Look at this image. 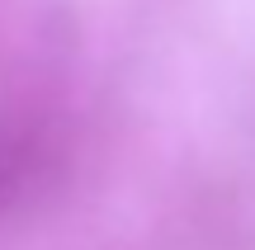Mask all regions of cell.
Segmentation results:
<instances>
[{
  "mask_svg": "<svg viewBox=\"0 0 255 250\" xmlns=\"http://www.w3.org/2000/svg\"><path fill=\"white\" fill-rule=\"evenodd\" d=\"M52 156H57V147L43 118H24L0 132V217L19 198H28V189L38 184V170L52 166Z\"/></svg>",
  "mask_w": 255,
  "mask_h": 250,
  "instance_id": "1",
  "label": "cell"
}]
</instances>
